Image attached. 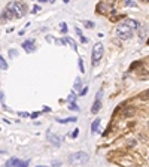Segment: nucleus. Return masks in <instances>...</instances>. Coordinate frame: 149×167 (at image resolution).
I'll return each instance as SVG.
<instances>
[{"instance_id":"1","label":"nucleus","mask_w":149,"mask_h":167,"mask_svg":"<svg viewBox=\"0 0 149 167\" xmlns=\"http://www.w3.org/2000/svg\"><path fill=\"white\" fill-rule=\"evenodd\" d=\"M139 27V23L134 20H125L122 24H119L116 27V35L121 39H130L133 36V32Z\"/></svg>"},{"instance_id":"2","label":"nucleus","mask_w":149,"mask_h":167,"mask_svg":"<svg viewBox=\"0 0 149 167\" xmlns=\"http://www.w3.org/2000/svg\"><path fill=\"white\" fill-rule=\"evenodd\" d=\"M6 8L12 12L14 18H23L27 14V6L21 2H9L6 5Z\"/></svg>"},{"instance_id":"3","label":"nucleus","mask_w":149,"mask_h":167,"mask_svg":"<svg viewBox=\"0 0 149 167\" xmlns=\"http://www.w3.org/2000/svg\"><path fill=\"white\" fill-rule=\"evenodd\" d=\"M88 160H90V155L87 152H84V151L74 152V154H72L69 157V163L73 164V166H76V164H85V163H88Z\"/></svg>"},{"instance_id":"4","label":"nucleus","mask_w":149,"mask_h":167,"mask_svg":"<svg viewBox=\"0 0 149 167\" xmlns=\"http://www.w3.org/2000/svg\"><path fill=\"white\" fill-rule=\"evenodd\" d=\"M103 54H105L103 45H102V43H96L94 48H93V52H91V63H93V66H97V64L100 63Z\"/></svg>"},{"instance_id":"5","label":"nucleus","mask_w":149,"mask_h":167,"mask_svg":"<svg viewBox=\"0 0 149 167\" xmlns=\"http://www.w3.org/2000/svg\"><path fill=\"white\" fill-rule=\"evenodd\" d=\"M48 140H49L52 145H55V146H60V145H61V137L57 136V134H48Z\"/></svg>"},{"instance_id":"6","label":"nucleus","mask_w":149,"mask_h":167,"mask_svg":"<svg viewBox=\"0 0 149 167\" xmlns=\"http://www.w3.org/2000/svg\"><path fill=\"white\" fill-rule=\"evenodd\" d=\"M6 166H21V167H26L27 166V161H21V160H17V158H12L6 163Z\"/></svg>"},{"instance_id":"7","label":"nucleus","mask_w":149,"mask_h":167,"mask_svg":"<svg viewBox=\"0 0 149 167\" xmlns=\"http://www.w3.org/2000/svg\"><path fill=\"white\" fill-rule=\"evenodd\" d=\"M134 112H136V108H133V106H127V108L122 111V115L127 118V117H131V115H134Z\"/></svg>"},{"instance_id":"8","label":"nucleus","mask_w":149,"mask_h":167,"mask_svg":"<svg viewBox=\"0 0 149 167\" xmlns=\"http://www.w3.org/2000/svg\"><path fill=\"white\" fill-rule=\"evenodd\" d=\"M2 18L3 20H14V15H12V12L8 9V8H5V11H3V14H2Z\"/></svg>"},{"instance_id":"9","label":"nucleus","mask_w":149,"mask_h":167,"mask_svg":"<svg viewBox=\"0 0 149 167\" xmlns=\"http://www.w3.org/2000/svg\"><path fill=\"white\" fill-rule=\"evenodd\" d=\"M100 108H102V102H100V99H97V100L94 102V105H93V109H91V112H93V114H99Z\"/></svg>"},{"instance_id":"10","label":"nucleus","mask_w":149,"mask_h":167,"mask_svg":"<svg viewBox=\"0 0 149 167\" xmlns=\"http://www.w3.org/2000/svg\"><path fill=\"white\" fill-rule=\"evenodd\" d=\"M23 48L27 51V52H30V51H33V42L32 41H27L23 43Z\"/></svg>"},{"instance_id":"11","label":"nucleus","mask_w":149,"mask_h":167,"mask_svg":"<svg viewBox=\"0 0 149 167\" xmlns=\"http://www.w3.org/2000/svg\"><path fill=\"white\" fill-rule=\"evenodd\" d=\"M66 42H67V43H69V45H70V46L73 48L74 51L78 49V46H76V43H74V41H73V39H70V38H64V39L61 41V43H66Z\"/></svg>"},{"instance_id":"12","label":"nucleus","mask_w":149,"mask_h":167,"mask_svg":"<svg viewBox=\"0 0 149 167\" xmlns=\"http://www.w3.org/2000/svg\"><path fill=\"white\" fill-rule=\"evenodd\" d=\"M99 125H100V120L97 118L93 124H91V131H97V128H99Z\"/></svg>"},{"instance_id":"13","label":"nucleus","mask_w":149,"mask_h":167,"mask_svg":"<svg viewBox=\"0 0 149 167\" xmlns=\"http://www.w3.org/2000/svg\"><path fill=\"white\" fill-rule=\"evenodd\" d=\"M0 69H2V70H6V69H8V64H6V61L3 60L2 55H0Z\"/></svg>"},{"instance_id":"14","label":"nucleus","mask_w":149,"mask_h":167,"mask_svg":"<svg viewBox=\"0 0 149 167\" xmlns=\"http://www.w3.org/2000/svg\"><path fill=\"white\" fill-rule=\"evenodd\" d=\"M57 121H58V123H61V124H63V123H74V121H76V118L72 117V118H67V120H57Z\"/></svg>"},{"instance_id":"15","label":"nucleus","mask_w":149,"mask_h":167,"mask_svg":"<svg viewBox=\"0 0 149 167\" xmlns=\"http://www.w3.org/2000/svg\"><path fill=\"white\" fill-rule=\"evenodd\" d=\"M85 27H87V29H94V23H93V21H87V23H85Z\"/></svg>"},{"instance_id":"16","label":"nucleus","mask_w":149,"mask_h":167,"mask_svg":"<svg viewBox=\"0 0 149 167\" xmlns=\"http://www.w3.org/2000/svg\"><path fill=\"white\" fill-rule=\"evenodd\" d=\"M81 87H82V84H81V79H79V78H78V79H76V81H74V88H78V90H79V88H81Z\"/></svg>"},{"instance_id":"17","label":"nucleus","mask_w":149,"mask_h":167,"mask_svg":"<svg viewBox=\"0 0 149 167\" xmlns=\"http://www.w3.org/2000/svg\"><path fill=\"white\" fill-rule=\"evenodd\" d=\"M60 29H61V32H63V33H64V32H67V26H66V23H61Z\"/></svg>"},{"instance_id":"18","label":"nucleus","mask_w":149,"mask_h":167,"mask_svg":"<svg viewBox=\"0 0 149 167\" xmlns=\"http://www.w3.org/2000/svg\"><path fill=\"white\" fill-rule=\"evenodd\" d=\"M142 99H149V90L145 91V93H142Z\"/></svg>"},{"instance_id":"19","label":"nucleus","mask_w":149,"mask_h":167,"mask_svg":"<svg viewBox=\"0 0 149 167\" xmlns=\"http://www.w3.org/2000/svg\"><path fill=\"white\" fill-rule=\"evenodd\" d=\"M70 109H72V111H79V106H76L74 103H72V105H70Z\"/></svg>"},{"instance_id":"20","label":"nucleus","mask_w":149,"mask_h":167,"mask_svg":"<svg viewBox=\"0 0 149 167\" xmlns=\"http://www.w3.org/2000/svg\"><path fill=\"white\" fill-rule=\"evenodd\" d=\"M79 67H81V72H84V63H82V60H79Z\"/></svg>"},{"instance_id":"21","label":"nucleus","mask_w":149,"mask_h":167,"mask_svg":"<svg viewBox=\"0 0 149 167\" xmlns=\"http://www.w3.org/2000/svg\"><path fill=\"white\" fill-rule=\"evenodd\" d=\"M39 11H40L39 6H35V8H33V14H36V12H39Z\"/></svg>"},{"instance_id":"22","label":"nucleus","mask_w":149,"mask_h":167,"mask_svg":"<svg viewBox=\"0 0 149 167\" xmlns=\"http://www.w3.org/2000/svg\"><path fill=\"white\" fill-rule=\"evenodd\" d=\"M78 134H79V130H78V128H76V130H74V133H73V134H72V136H73V137H76V136H78Z\"/></svg>"},{"instance_id":"23","label":"nucleus","mask_w":149,"mask_h":167,"mask_svg":"<svg viewBox=\"0 0 149 167\" xmlns=\"http://www.w3.org/2000/svg\"><path fill=\"white\" fill-rule=\"evenodd\" d=\"M85 94H87V88H84V90L81 91V96H85Z\"/></svg>"},{"instance_id":"24","label":"nucleus","mask_w":149,"mask_h":167,"mask_svg":"<svg viewBox=\"0 0 149 167\" xmlns=\"http://www.w3.org/2000/svg\"><path fill=\"white\" fill-rule=\"evenodd\" d=\"M125 3H127V5H130V6H133V5H134V3H133V2H130V0H127Z\"/></svg>"},{"instance_id":"25","label":"nucleus","mask_w":149,"mask_h":167,"mask_svg":"<svg viewBox=\"0 0 149 167\" xmlns=\"http://www.w3.org/2000/svg\"><path fill=\"white\" fill-rule=\"evenodd\" d=\"M39 2H40V3H45V2H48V0H39Z\"/></svg>"},{"instance_id":"26","label":"nucleus","mask_w":149,"mask_h":167,"mask_svg":"<svg viewBox=\"0 0 149 167\" xmlns=\"http://www.w3.org/2000/svg\"><path fill=\"white\" fill-rule=\"evenodd\" d=\"M63 2H64V3H69V2H70V0H63Z\"/></svg>"},{"instance_id":"27","label":"nucleus","mask_w":149,"mask_h":167,"mask_svg":"<svg viewBox=\"0 0 149 167\" xmlns=\"http://www.w3.org/2000/svg\"><path fill=\"white\" fill-rule=\"evenodd\" d=\"M48 2H51V3H54V2H55V0H48Z\"/></svg>"}]
</instances>
